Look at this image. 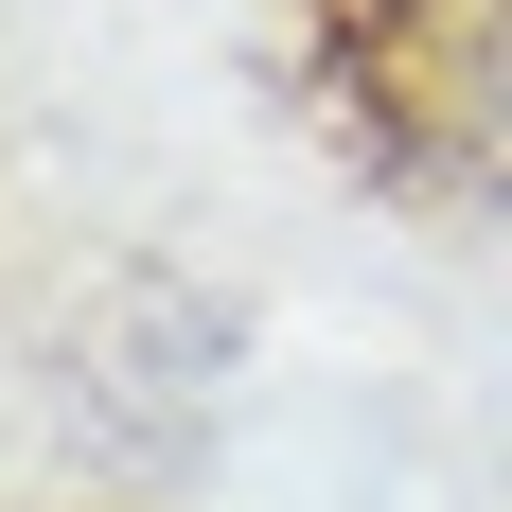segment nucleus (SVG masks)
Wrapping results in <instances>:
<instances>
[{"label":"nucleus","instance_id":"1","mask_svg":"<svg viewBox=\"0 0 512 512\" xmlns=\"http://www.w3.org/2000/svg\"><path fill=\"white\" fill-rule=\"evenodd\" d=\"M371 142L442 177V195H512V0H354L336 18Z\"/></svg>","mask_w":512,"mask_h":512}]
</instances>
